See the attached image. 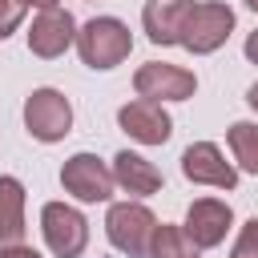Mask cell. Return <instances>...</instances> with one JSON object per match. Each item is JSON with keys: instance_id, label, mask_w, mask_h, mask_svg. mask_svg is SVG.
I'll return each mask as SVG.
<instances>
[{"instance_id": "cell-1", "label": "cell", "mask_w": 258, "mask_h": 258, "mask_svg": "<svg viewBox=\"0 0 258 258\" xmlns=\"http://www.w3.org/2000/svg\"><path fill=\"white\" fill-rule=\"evenodd\" d=\"M77 52L89 69H117L133 52V32L117 16H93L89 24L77 28Z\"/></svg>"}, {"instance_id": "cell-2", "label": "cell", "mask_w": 258, "mask_h": 258, "mask_svg": "<svg viewBox=\"0 0 258 258\" xmlns=\"http://www.w3.org/2000/svg\"><path fill=\"white\" fill-rule=\"evenodd\" d=\"M105 234L121 254L149 258V246H153V234H157V218L141 202H113L109 214H105Z\"/></svg>"}, {"instance_id": "cell-3", "label": "cell", "mask_w": 258, "mask_h": 258, "mask_svg": "<svg viewBox=\"0 0 258 258\" xmlns=\"http://www.w3.org/2000/svg\"><path fill=\"white\" fill-rule=\"evenodd\" d=\"M230 32H234V8L218 4V0H202V4H194L189 20H185L181 48H189L194 56H206V52H218Z\"/></svg>"}, {"instance_id": "cell-4", "label": "cell", "mask_w": 258, "mask_h": 258, "mask_svg": "<svg viewBox=\"0 0 258 258\" xmlns=\"http://www.w3.org/2000/svg\"><path fill=\"white\" fill-rule=\"evenodd\" d=\"M24 129L36 141H44V145L60 141L73 129V105H69V97L60 89H32L28 101H24Z\"/></svg>"}, {"instance_id": "cell-5", "label": "cell", "mask_w": 258, "mask_h": 258, "mask_svg": "<svg viewBox=\"0 0 258 258\" xmlns=\"http://www.w3.org/2000/svg\"><path fill=\"white\" fill-rule=\"evenodd\" d=\"M40 230H44V242L56 258H81L85 246H89V222L81 210L64 206V202H48L40 210Z\"/></svg>"}, {"instance_id": "cell-6", "label": "cell", "mask_w": 258, "mask_h": 258, "mask_svg": "<svg viewBox=\"0 0 258 258\" xmlns=\"http://www.w3.org/2000/svg\"><path fill=\"white\" fill-rule=\"evenodd\" d=\"M60 185L77 202H109V194H113L117 181H113V169L97 153H73L60 165Z\"/></svg>"}, {"instance_id": "cell-7", "label": "cell", "mask_w": 258, "mask_h": 258, "mask_svg": "<svg viewBox=\"0 0 258 258\" xmlns=\"http://www.w3.org/2000/svg\"><path fill=\"white\" fill-rule=\"evenodd\" d=\"M133 89L145 101H189L198 89V77L181 64H165V60H149L133 73Z\"/></svg>"}, {"instance_id": "cell-8", "label": "cell", "mask_w": 258, "mask_h": 258, "mask_svg": "<svg viewBox=\"0 0 258 258\" xmlns=\"http://www.w3.org/2000/svg\"><path fill=\"white\" fill-rule=\"evenodd\" d=\"M69 44H77V20L73 12L64 8H44L32 28H28V48L40 56V60H56L69 52Z\"/></svg>"}, {"instance_id": "cell-9", "label": "cell", "mask_w": 258, "mask_h": 258, "mask_svg": "<svg viewBox=\"0 0 258 258\" xmlns=\"http://www.w3.org/2000/svg\"><path fill=\"white\" fill-rule=\"evenodd\" d=\"M117 125H121L133 141H141V145H165L169 133H173V121H169V113L161 109V101H145V97L121 105V109H117Z\"/></svg>"}, {"instance_id": "cell-10", "label": "cell", "mask_w": 258, "mask_h": 258, "mask_svg": "<svg viewBox=\"0 0 258 258\" xmlns=\"http://www.w3.org/2000/svg\"><path fill=\"white\" fill-rule=\"evenodd\" d=\"M181 173L198 185H214V189H234L238 185V169L222 157V149L214 141H194L181 153Z\"/></svg>"}, {"instance_id": "cell-11", "label": "cell", "mask_w": 258, "mask_h": 258, "mask_svg": "<svg viewBox=\"0 0 258 258\" xmlns=\"http://www.w3.org/2000/svg\"><path fill=\"white\" fill-rule=\"evenodd\" d=\"M230 222H234V214H230L226 202H218V198H198V202L185 210V226H181V230L189 234V242H194L198 250H210V246H218V242L226 238Z\"/></svg>"}, {"instance_id": "cell-12", "label": "cell", "mask_w": 258, "mask_h": 258, "mask_svg": "<svg viewBox=\"0 0 258 258\" xmlns=\"http://www.w3.org/2000/svg\"><path fill=\"white\" fill-rule=\"evenodd\" d=\"M189 12H194V0H145V8H141L145 36L153 44H181Z\"/></svg>"}, {"instance_id": "cell-13", "label": "cell", "mask_w": 258, "mask_h": 258, "mask_svg": "<svg viewBox=\"0 0 258 258\" xmlns=\"http://www.w3.org/2000/svg\"><path fill=\"white\" fill-rule=\"evenodd\" d=\"M113 181H117L125 194H133V198H149V194L161 189L157 165L145 161L141 153H129V149H121V153L113 157Z\"/></svg>"}, {"instance_id": "cell-14", "label": "cell", "mask_w": 258, "mask_h": 258, "mask_svg": "<svg viewBox=\"0 0 258 258\" xmlns=\"http://www.w3.org/2000/svg\"><path fill=\"white\" fill-rule=\"evenodd\" d=\"M24 242V185L16 177H0V250Z\"/></svg>"}, {"instance_id": "cell-15", "label": "cell", "mask_w": 258, "mask_h": 258, "mask_svg": "<svg viewBox=\"0 0 258 258\" xmlns=\"http://www.w3.org/2000/svg\"><path fill=\"white\" fill-rule=\"evenodd\" d=\"M226 141L234 149V161L246 173H258V121H234L226 129Z\"/></svg>"}, {"instance_id": "cell-16", "label": "cell", "mask_w": 258, "mask_h": 258, "mask_svg": "<svg viewBox=\"0 0 258 258\" xmlns=\"http://www.w3.org/2000/svg\"><path fill=\"white\" fill-rule=\"evenodd\" d=\"M149 258H198V246L189 242V234L181 226H157L153 234V246H149Z\"/></svg>"}, {"instance_id": "cell-17", "label": "cell", "mask_w": 258, "mask_h": 258, "mask_svg": "<svg viewBox=\"0 0 258 258\" xmlns=\"http://www.w3.org/2000/svg\"><path fill=\"white\" fill-rule=\"evenodd\" d=\"M230 258H258V218H250V222L238 230V242H234Z\"/></svg>"}, {"instance_id": "cell-18", "label": "cell", "mask_w": 258, "mask_h": 258, "mask_svg": "<svg viewBox=\"0 0 258 258\" xmlns=\"http://www.w3.org/2000/svg\"><path fill=\"white\" fill-rule=\"evenodd\" d=\"M24 20V4L20 0H0V40H8Z\"/></svg>"}, {"instance_id": "cell-19", "label": "cell", "mask_w": 258, "mask_h": 258, "mask_svg": "<svg viewBox=\"0 0 258 258\" xmlns=\"http://www.w3.org/2000/svg\"><path fill=\"white\" fill-rule=\"evenodd\" d=\"M0 258H40V254H36L32 246H24V242H20V246H8V250H0Z\"/></svg>"}, {"instance_id": "cell-20", "label": "cell", "mask_w": 258, "mask_h": 258, "mask_svg": "<svg viewBox=\"0 0 258 258\" xmlns=\"http://www.w3.org/2000/svg\"><path fill=\"white\" fill-rule=\"evenodd\" d=\"M246 60H250V64H258V28L246 36Z\"/></svg>"}, {"instance_id": "cell-21", "label": "cell", "mask_w": 258, "mask_h": 258, "mask_svg": "<svg viewBox=\"0 0 258 258\" xmlns=\"http://www.w3.org/2000/svg\"><path fill=\"white\" fill-rule=\"evenodd\" d=\"M20 4H24V8H40V12H44V8H60V0H20Z\"/></svg>"}, {"instance_id": "cell-22", "label": "cell", "mask_w": 258, "mask_h": 258, "mask_svg": "<svg viewBox=\"0 0 258 258\" xmlns=\"http://www.w3.org/2000/svg\"><path fill=\"white\" fill-rule=\"evenodd\" d=\"M246 101H250V109H254V113H258V81H254V85H250V89H246Z\"/></svg>"}, {"instance_id": "cell-23", "label": "cell", "mask_w": 258, "mask_h": 258, "mask_svg": "<svg viewBox=\"0 0 258 258\" xmlns=\"http://www.w3.org/2000/svg\"><path fill=\"white\" fill-rule=\"evenodd\" d=\"M242 4H246V8H250V12H258V0H242Z\"/></svg>"}]
</instances>
